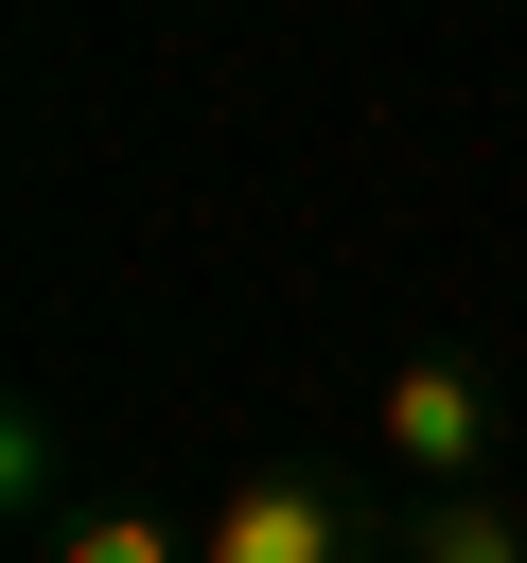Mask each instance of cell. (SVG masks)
Here are the masks:
<instances>
[{"mask_svg": "<svg viewBox=\"0 0 527 563\" xmlns=\"http://www.w3.org/2000/svg\"><path fill=\"white\" fill-rule=\"evenodd\" d=\"M404 563H527V510L457 475V493H422V528H404Z\"/></svg>", "mask_w": 527, "mask_h": 563, "instance_id": "277c9868", "label": "cell"}, {"mask_svg": "<svg viewBox=\"0 0 527 563\" xmlns=\"http://www.w3.org/2000/svg\"><path fill=\"white\" fill-rule=\"evenodd\" d=\"M369 440H386V475L457 493V475L492 457V369H474V352H404V369H386V405H369Z\"/></svg>", "mask_w": 527, "mask_h": 563, "instance_id": "7a4b0ae2", "label": "cell"}, {"mask_svg": "<svg viewBox=\"0 0 527 563\" xmlns=\"http://www.w3.org/2000/svg\"><path fill=\"white\" fill-rule=\"evenodd\" d=\"M0 493L53 528V405H18V422H0Z\"/></svg>", "mask_w": 527, "mask_h": 563, "instance_id": "5b68a950", "label": "cell"}, {"mask_svg": "<svg viewBox=\"0 0 527 563\" xmlns=\"http://www.w3.org/2000/svg\"><path fill=\"white\" fill-rule=\"evenodd\" d=\"M35 563H193V528H176V510H141V493H88V510H53V528H35Z\"/></svg>", "mask_w": 527, "mask_h": 563, "instance_id": "3957f363", "label": "cell"}, {"mask_svg": "<svg viewBox=\"0 0 527 563\" xmlns=\"http://www.w3.org/2000/svg\"><path fill=\"white\" fill-rule=\"evenodd\" d=\"M193 563H404V545L369 528V493H351V475H316V457H246V475L211 493Z\"/></svg>", "mask_w": 527, "mask_h": 563, "instance_id": "6da1fadb", "label": "cell"}]
</instances>
